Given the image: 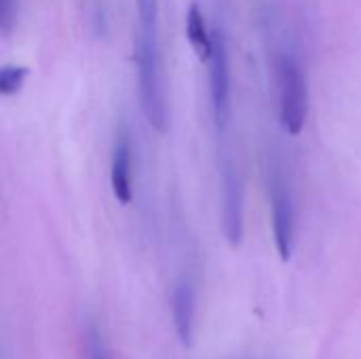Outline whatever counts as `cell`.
Here are the masks:
<instances>
[{"mask_svg":"<svg viewBox=\"0 0 361 359\" xmlns=\"http://www.w3.org/2000/svg\"><path fill=\"white\" fill-rule=\"evenodd\" d=\"M279 121L288 135H300L307 121V80L298 57L290 51L279 57Z\"/></svg>","mask_w":361,"mask_h":359,"instance_id":"3957f363","label":"cell"},{"mask_svg":"<svg viewBox=\"0 0 361 359\" xmlns=\"http://www.w3.org/2000/svg\"><path fill=\"white\" fill-rule=\"evenodd\" d=\"M135 59H137L142 112L154 131L165 133L167 131V97H165V76H163L159 34L140 32Z\"/></svg>","mask_w":361,"mask_h":359,"instance_id":"6da1fadb","label":"cell"},{"mask_svg":"<svg viewBox=\"0 0 361 359\" xmlns=\"http://www.w3.org/2000/svg\"><path fill=\"white\" fill-rule=\"evenodd\" d=\"M214 49L209 57V95L218 138H224L231 123V53L228 34L222 23L212 28Z\"/></svg>","mask_w":361,"mask_h":359,"instance_id":"277c9868","label":"cell"},{"mask_svg":"<svg viewBox=\"0 0 361 359\" xmlns=\"http://www.w3.org/2000/svg\"><path fill=\"white\" fill-rule=\"evenodd\" d=\"M171 315L180 343L190 349L195 343V326H197V294L188 279H182L171 292Z\"/></svg>","mask_w":361,"mask_h":359,"instance_id":"8992f818","label":"cell"},{"mask_svg":"<svg viewBox=\"0 0 361 359\" xmlns=\"http://www.w3.org/2000/svg\"><path fill=\"white\" fill-rule=\"evenodd\" d=\"M25 78H27V68L25 66H4L0 70V93L4 97L19 93Z\"/></svg>","mask_w":361,"mask_h":359,"instance_id":"9c48e42d","label":"cell"},{"mask_svg":"<svg viewBox=\"0 0 361 359\" xmlns=\"http://www.w3.org/2000/svg\"><path fill=\"white\" fill-rule=\"evenodd\" d=\"M85 355H87V359H112L102 332L95 326H87V332H85Z\"/></svg>","mask_w":361,"mask_h":359,"instance_id":"30bf717a","label":"cell"},{"mask_svg":"<svg viewBox=\"0 0 361 359\" xmlns=\"http://www.w3.org/2000/svg\"><path fill=\"white\" fill-rule=\"evenodd\" d=\"M269 199L273 209V237L279 258L288 262L294 254L296 243V207L286 174V165L279 159H273L269 167Z\"/></svg>","mask_w":361,"mask_h":359,"instance_id":"7a4b0ae2","label":"cell"},{"mask_svg":"<svg viewBox=\"0 0 361 359\" xmlns=\"http://www.w3.org/2000/svg\"><path fill=\"white\" fill-rule=\"evenodd\" d=\"M220 169H222V188H224V195H222L224 235H226V241L233 248H237L243 239V190H241L239 169L231 150L222 152Z\"/></svg>","mask_w":361,"mask_h":359,"instance_id":"5b68a950","label":"cell"},{"mask_svg":"<svg viewBox=\"0 0 361 359\" xmlns=\"http://www.w3.org/2000/svg\"><path fill=\"white\" fill-rule=\"evenodd\" d=\"M110 184L114 199L121 205H129L133 199L131 188V142L127 133H118L112 150V165H110Z\"/></svg>","mask_w":361,"mask_h":359,"instance_id":"52a82bcc","label":"cell"},{"mask_svg":"<svg viewBox=\"0 0 361 359\" xmlns=\"http://www.w3.org/2000/svg\"><path fill=\"white\" fill-rule=\"evenodd\" d=\"M186 36H188V42L192 44L197 57L201 61H209L212 49H214V36H212V30L207 28L203 11L199 8L197 2H192L186 13Z\"/></svg>","mask_w":361,"mask_h":359,"instance_id":"ba28073f","label":"cell"}]
</instances>
